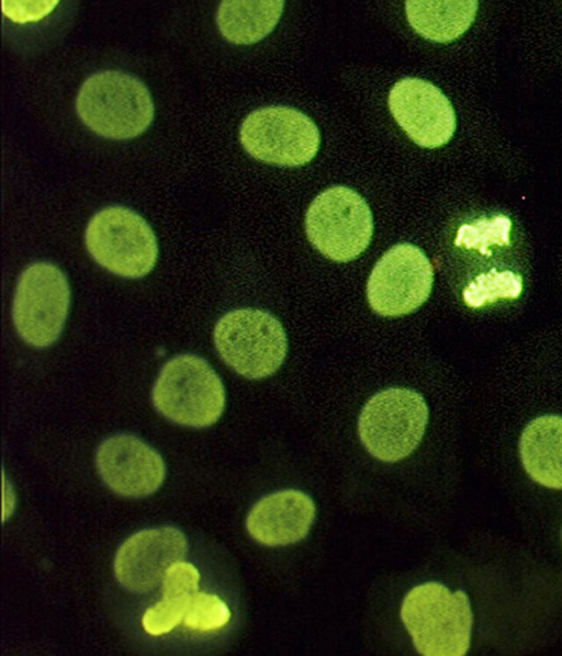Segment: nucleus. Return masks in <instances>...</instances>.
<instances>
[{"instance_id":"7","label":"nucleus","mask_w":562,"mask_h":656,"mask_svg":"<svg viewBox=\"0 0 562 656\" xmlns=\"http://www.w3.org/2000/svg\"><path fill=\"white\" fill-rule=\"evenodd\" d=\"M311 244L325 257L347 262L369 246L373 233L371 210L355 190L338 185L318 194L305 216Z\"/></svg>"},{"instance_id":"11","label":"nucleus","mask_w":562,"mask_h":656,"mask_svg":"<svg viewBox=\"0 0 562 656\" xmlns=\"http://www.w3.org/2000/svg\"><path fill=\"white\" fill-rule=\"evenodd\" d=\"M387 102L397 124L422 147H440L456 131V113L450 101L429 81L401 79L391 89Z\"/></svg>"},{"instance_id":"19","label":"nucleus","mask_w":562,"mask_h":656,"mask_svg":"<svg viewBox=\"0 0 562 656\" xmlns=\"http://www.w3.org/2000/svg\"><path fill=\"white\" fill-rule=\"evenodd\" d=\"M522 290V279L512 271L495 269L479 275L463 291V298L470 307L494 303L498 298H516Z\"/></svg>"},{"instance_id":"1","label":"nucleus","mask_w":562,"mask_h":656,"mask_svg":"<svg viewBox=\"0 0 562 656\" xmlns=\"http://www.w3.org/2000/svg\"><path fill=\"white\" fill-rule=\"evenodd\" d=\"M401 619L415 648L425 656H463L471 642L473 614L468 595L440 583H425L405 596Z\"/></svg>"},{"instance_id":"8","label":"nucleus","mask_w":562,"mask_h":656,"mask_svg":"<svg viewBox=\"0 0 562 656\" xmlns=\"http://www.w3.org/2000/svg\"><path fill=\"white\" fill-rule=\"evenodd\" d=\"M70 304L64 272L50 262H34L20 274L12 304L18 335L34 348H46L60 336Z\"/></svg>"},{"instance_id":"18","label":"nucleus","mask_w":562,"mask_h":656,"mask_svg":"<svg viewBox=\"0 0 562 656\" xmlns=\"http://www.w3.org/2000/svg\"><path fill=\"white\" fill-rule=\"evenodd\" d=\"M200 574L190 563L171 565L162 580L164 597L143 617V626L151 635L170 632L184 618L192 597L198 592Z\"/></svg>"},{"instance_id":"17","label":"nucleus","mask_w":562,"mask_h":656,"mask_svg":"<svg viewBox=\"0 0 562 656\" xmlns=\"http://www.w3.org/2000/svg\"><path fill=\"white\" fill-rule=\"evenodd\" d=\"M284 1H222L216 23L221 34L231 43L249 45L267 36L279 22Z\"/></svg>"},{"instance_id":"13","label":"nucleus","mask_w":562,"mask_h":656,"mask_svg":"<svg viewBox=\"0 0 562 656\" xmlns=\"http://www.w3.org/2000/svg\"><path fill=\"white\" fill-rule=\"evenodd\" d=\"M95 465L109 488L133 498L155 493L166 475L159 453L128 433L106 438L97 450Z\"/></svg>"},{"instance_id":"22","label":"nucleus","mask_w":562,"mask_h":656,"mask_svg":"<svg viewBox=\"0 0 562 656\" xmlns=\"http://www.w3.org/2000/svg\"><path fill=\"white\" fill-rule=\"evenodd\" d=\"M4 15L16 23L38 21L48 15L58 1H2Z\"/></svg>"},{"instance_id":"9","label":"nucleus","mask_w":562,"mask_h":656,"mask_svg":"<svg viewBox=\"0 0 562 656\" xmlns=\"http://www.w3.org/2000/svg\"><path fill=\"white\" fill-rule=\"evenodd\" d=\"M239 139L255 159L286 167L310 162L321 144L315 123L286 106H266L249 113L241 123Z\"/></svg>"},{"instance_id":"2","label":"nucleus","mask_w":562,"mask_h":656,"mask_svg":"<svg viewBox=\"0 0 562 656\" xmlns=\"http://www.w3.org/2000/svg\"><path fill=\"white\" fill-rule=\"evenodd\" d=\"M76 111L92 132L115 140L140 135L154 118V103L147 87L120 70L90 76L78 91Z\"/></svg>"},{"instance_id":"4","label":"nucleus","mask_w":562,"mask_h":656,"mask_svg":"<svg viewBox=\"0 0 562 656\" xmlns=\"http://www.w3.org/2000/svg\"><path fill=\"white\" fill-rule=\"evenodd\" d=\"M213 338L222 360L251 380L277 372L288 352L282 324L272 314L257 308L235 309L222 316Z\"/></svg>"},{"instance_id":"15","label":"nucleus","mask_w":562,"mask_h":656,"mask_svg":"<svg viewBox=\"0 0 562 656\" xmlns=\"http://www.w3.org/2000/svg\"><path fill=\"white\" fill-rule=\"evenodd\" d=\"M519 454L531 479L562 489V417L544 415L532 419L521 432Z\"/></svg>"},{"instance_id":"10","label":"nucleus","mask_w":562,"mask_h":656,"mask_svg":"<svg viewBox=\"0 0 562 656\" xmlns=\"http://www.w3.org/2000/svg\"><path fill=\"white\" fill-rule=\"evenodd\" d=\"M434 270L429 259L412 244L391 247L375 263L367 284L370 307L379 315L398 317L429 297Z\"/></svg>"},{"instance_id":"20","label":"nucleus","mask_w":562,"mask_h":656,"mask_svg":"<svg viewBox=\"0 0 562 656\" xmlns=\"http://www.w3.org/2000/svg\"><path fill=\"white\" fill-rule=\"evenodd\" d=\"M510 228V219L503 215L480 218L474 224H464L459 228L456 245L491 256V245H509Z\"/></svg>"},{"instance_id":"21","label":"nucleus","mask_w":562,"mask_h":656,"mask_svg":"<svg viewBox=\"0 0 562 656\" xmlns=\"http://www.w3.org/2000/svg\"><path fill=\"white\" fill-rule=\"evenodd\" d=\"M231 619L226 603L215 595L196 592L187 609L183 623L194 631H214L223 627Z\"/></svg>"},{"instance_id":"5","label":"nucleus","mask_w":562,"mask_h":656,"mask_svg":"<svg viewBox=\"0 0 562 656\" xmlns=\"http://www.w3.org/2000/svg\"><path fill=\"white\" fill-rule=\"evenodd\" d=\"M424 397L409 388L391 387L373 395L358 420L367 451L384 462L408 456L420 443L428 422Z\"/></svg>"},{"instance_id":"16","label":"nucleus","mask_w":562,"mask_h":656,"mask_svg":"<svg viewBox=\"0 0 562 656\" xmlns=\"http://www.w3.org/2000/svg\"><path fill=\"white\" fill-rule=\"evenodd\" d=\"M479 2L405 1L408 23L420 36L437 43H448L462 35L475 19Z\"/></svg>"},{"instance_id":"6","label":"nucleus","mask_w":562,"mask_h":656,"mask_svg":"<svg viewBox=\"0 0 562 656\" xmlns=\"http://www.w3.org/2000/svg\"><path fill=\"white\" fill-rule=\"evenodd\" d=\"M85 242L98 264L122 278L148 274L158 258L157 239L149 224L120 205L106 206L90 218Z\"/></svg>"},{"instance_id":"3","label":"nucleus","mask_w":562,"mask_h":656,"mask_svg":"<svg viewBox=\"0 0 562 656\" xmlns=\"http://www.w3.org/2000/svg\"><path fill=\"white\" fill-rule=\"evenodd\" d=\"M151 400L170 421L204 428L220 419L226 398L224 385L207 361L187 353L162 365L151 389Z\"/></svg>"},{"instance_id":"12","label":"nucleus","mask_w":562,"mask_h":656,"mask_svg":"<svg viewBox=\"0 0 562 656\" xmlns=\"http://www.w3.org/2000/svg\"><path fill=\"white\" fill-rule=\"evenodd\" d=\"M188 547L184 534L173 527L142 530L119 547L115 576L130 591L147 592L164 580L171 565L186 557Z\"/></svg>"},{"instance_id":"14","label":"nucleus","mask_w":562,"mask_h":656,"mask_svg":"<svg viewBox=\"0 0 562 656\" xmlns=\"http://www.w3.org/2000/svg\"><path fill=\"white\" fill-rule=\"evenodd\" d=\"M315 514V504L307 494L285 489L257 501L247 516L246 527L260 544L289 545L308 534Z\"/></svg>"}]
</instances>
